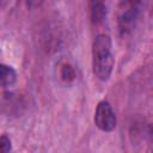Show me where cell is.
Instances as JSON below:
<instances>
[{
    "label": "cell",
    "instance_id": "6da1fadb",
    "mask_svg": "<svg viewBox=\"0 0 153 153\" xmlns=\"http://www.w3.org/2000/svg\"><path fill=\"white\" fill-rule=\"evenodd\" d=\"M114 67V56L111 51V39L108 35H98L92 44V71L102 81L110 78Z\"/></svg>",
    "mask_w": 153,
    "mask_h": 153
},
{
    "label": "cell",
    "instance_id": "7a4b0ae2",
    "mask_svg": "<svg viewBox=\"0 0 153 153\" xmlns=\"http://www.w3.org/2000/svg\"><path fill=\"white\" fill-rule=\"evenodd\" d=\"M149 0H118L117 25L121 35H128L148 6Z\"/></svg>",
    "mask_w": 153,
    "mask_h": 153
},
{
    "label": "cell",
    "instance_id": "3957f363",
    "mask_svg": "<svg viewBox=\"0 0 153 153\" xmlns=\"http://www.w3.org/2000/svg\"><path fill=\"white\" fill-rule=\"evenodd\" d=\"M116 115L106 100L98 103L94 112V124L103 131H111L116 127Z\"/></svg>",
    "mask_w": 153,
    "mask_h": 153
},
{
    "label": "cell",
    "instance_id": "277c9868",
    "mask_svg": "<svg viewBox=\"0 0 153 153\" xmlns=\"http://www.w3.org/2000/svg\"><path fill=\"white\" fill-rule=\"evenodd\" d=\"M90 18L93 24H100L106 17V6L104 0H90L88 1Z\"/></svg>",
    "mask_w": 153,
    "mask_h": 153
},
{
    "label": "cell",
    "instance_id": "5b68a950",
    "mask_svg": "<svg viewBox=\"0 0 153 153\" xmlns=\"http://www.w3.org/2000/svg\"><path fill=\"white\" fill-rule=\"evenodd\" d=\"M17 80L16 71L7 65L0 63V87L12 86Z\"/></svg>",
    "mask_w": 153,
    "mask_h": 153
},
{
    "label": "cell",
    "instance_id": "8992f818",
    "mask_svg": "<svg viewBox=\"0 0 153 153\" xmlns=\"http://www.w3.org/2000/svg\"><path fill=\"white\" fill-rule=\"evenodd\" d=\"M61 76L65 81H72L75 79V71L71 65H65L61 68Z\"/></svg>",
    "mask_w": 153,
    "mask_h": 153
},
{
    "label": "cell",
    "instance_id": "52a82bcc",
    "mask_svg": "<svg viewBox=\"0 0 153 153\" xmlns=\"http://www.w3.org/2000/svg\"><path fill=\"white\" fill-rule=\"evenodd\" d=\"M11 149V140L6 135H0V153L8 152Z\"/></svg>",
    "mask_w": 153,
    "mask_h": 153
},
{
    "label": "cell",
    "instance_id": "ba28073f",
    "mask_svg": "<svg viewBox=\"0 0 153 153\" xmlns=\"http://www.w3.org/2000/svg\"><path fill=\"white\" fill-rule=\"evenodd\" d=\"M43 1H44V0H26L27 6H29V7H31V8L37 7V6H39V5H42V2H43Z\"/></svg>",
    "mask_w": 153,
    "mask_h": 153
}]
</instances>
